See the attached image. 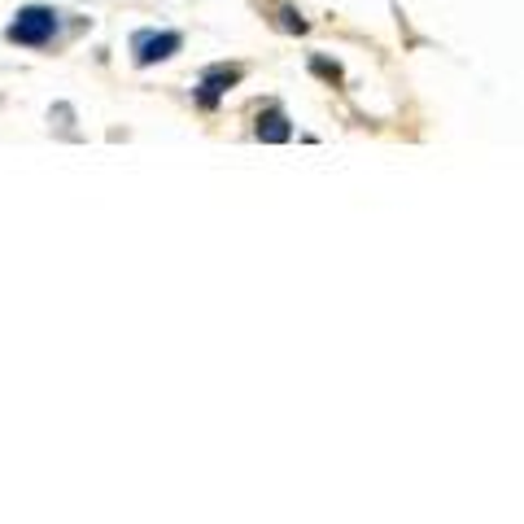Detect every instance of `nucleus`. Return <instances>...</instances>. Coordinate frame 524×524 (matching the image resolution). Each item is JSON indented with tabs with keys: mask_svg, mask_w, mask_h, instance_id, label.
<instances>
[{
	"mask_svg": "<svg viewBox=\"0 0 524 524\" xmlns=\"http://www.w3.org/2000/svg\"><path fill=\"white\" fill-rule=\"evenodd\" d=\"M53 35H57V13L44 9V4H31V9H22V13L9 22L4 39H9V44H22V48H44Z\"/></svg>",
	"mask_w": 524,
	"mask_h": 524,
	"instance_id": "1",
	"label": "nucleus"
},
{
	"mask_svg": "<svg viewBox=\"0 0 524 524\" xmlns=\"http://www.w3.org/2000/svg\"><path fill=\"white\" fill-rule=\"evenodd\" d=\"M184 44L179 31H135L131 35V53H135V66H153V62H166L175 57Z\"/></svg>",
	"mask_w": 524,
	"mask_h": 524,
	"instance_id": "2",
	"label": "nucleus"
},
{
	"mask_svg": "<svg viewBox=\"0 0 524 524\" xmlns=\"http://www.w3.org/2000/svg\"><path fill=\"white\" fill-rule=\"evenodd\" d=\"M231 83H240V66H210V70L201 74L196 105H201V109H214V105H219V97L228 92Z\"/></svg>",
	"mask_w": 524,
	"mask_h": 524,
	"instance_id": "3",
	"label": "nucleus"
},
{
	"mask_svg": "<svg viewBox=\"0 0 524 524\" xmlns=\"http://www.w3.org/2000/svg\"><path fill=\"white\" fill-rule=\"evenodd\" d=\"M254 131H258V140H266V144H284V140L293 135L289 118H284L280 109H266V114L258 118V127H254Z\"/></svg>",
	"mask_w": 524,
	"mask_h": 524,
	"instance_id": "4",
	"label": "nucleus"
},
{
	"mask_svg": "<svg viewBox=\"0 0 524 524\" xmlns=\"http://www.w3.org/2000/svg\"><path fill=\"white\" fill-rule=\"evenodd\" d=\"M280 27H284V31H306V22H301V13H293L289 4L280 9Z\"/></svg>",
	"mask_w": 524,
	"mask_h": 524,
	"instance_id": "5",
	"label": "nucleus"
},
{
	"mask_svg": "<svg viewBox=\"0 0 524 524\" xmlns=\"http://www.w3.org/2000/svg\"><path fill=\"white\" fill-rule=\"evenodd\" d=\"M315 70H319V74H328V79H341V70H336V66H328V62H315Z\"/></svg>",
	"mask_w": 524,
	"mask_h": 524,
	"instance_id": "6",
	"label": "nucleus"
}]
</instances>
